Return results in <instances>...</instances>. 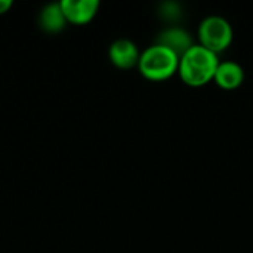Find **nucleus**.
<instances>
[{
  "instance_id": "nucleus-1",
  "label": "nucleus",
  "mask_w": 253,
  "mask_h": 253,
  "mask_svg": "<svg viewBox=\"0 0 253 253\" xmlns=\"http://www.w3.org/2000/svg\"><path fill=\"white\" fill-rule=\"evenodd\" d=\"M218 64V53L200 43H194L179 56L178 74L185 84L191 87H200L213 80Z\"/></svg>"
},
{
  "instance_id": "nucleus-2",
  "label": "nucleus",
  "mask_w": 253,
  "mask_h": 253,
  "mask_svg": "<svg viewBox=\"0 0 253 253\" xmlns=\"http://www.w3.org/2000/svg\"><path fill=\"white\" fill-rule=\"evenodd\" d=\"M178 67L179 55L156 42L141 52L138 62L139 73L145 79L156 82L172 77L175 73H178Z\"/></svg>"
},
{
  "instance_id": "nucleus-3",
  "label": "nucleus",
  "mask_w": 253,
  "mask_h": 253,
  "mask_svg": "<svg viewBox=\"0 0 253 253\" xmlns=\"http://www.w3.org/2000/svg\"><path fill=\"white\" fill-rule=\"evenodd\" d=\"M197 34L200 44L211 49L215 53H219L231 44L234 30L227 18L212 13L200 21Z\"/></svg>"
},
{
  "instance_id": "nucleus-4",
  "label": "nucleus",
  "mask_w": 253,
  "mask_h": 253,
  "mask_svg": "<svg viewBox=\"0 0 253 253\" xmlns=\"http://www.w3.org/2000/svg\"><path fill=\"white\" fill-rule=\"evenodd\" d=\"M139 56H141V52L138 49V44L127 37L116 39L108 47L110 61L117 68H122V70H129V68H133L135 65L138 67Z\"/></svg>"
},
{
  "instance_id": "nucleus-5",
  "label": "nucleus",
  "mask_w": 253,
  "mask_h": 253,
  "mask_svg": "<svg viewBox=\"0 0 253 253\" xmlns=\"http://www.w3.org/2000/svg\"><path fill=\"white\" fill-rule=\"evenodd\" d=\"M59 3L68 24L74 25L89 24L99 9L98 0H61Z\"/></svg>"
},
{
  "instance_id": "nucleus-6",
  "label": "nucleus",
  "mask_w": 253,
  "mask_h": 253,
  "mask_svg": "<svg viewBox=\"0 0 253 253\" xmlns=\"http://www.w3.org/2000/svg\"><path fill=\"white\" fill-rule=\"evenodd\" d=\"M213 80L222 89L227 90L237 89L245 82V68L242 67V64L233 59L219 61Z\"/></svg>"
},
{
  "instance_id": "nucleus-7",
  "label": "nucleus",
  "mask_w": 253,
  "mask_h": 253,
  "mask_svg": "<svg viewBox=\"0 0 253 253\" xmlns=\"http://www.w3.org/2000/svg\"><path fill=\"white\" fill-rule=\"evenodd\" d=\"M156 43H160V44L172 49L179 56L194 44L191 34L185 28L178 27V25H170V27L162 30L156 37Z\"/></svg>"
},
{
  "instance_id": "nucleus-8",
  "label": "nucleus",
  "mask_w": 253,
  "mask_h": 253,
  "mask_svg": "<svg viewBox=\"0 0 253 253\" xmlns=\"http://www.w3.org/2000/svg\"><path fill=\"white\" fill-rule=\"evenodd\" d=\"M37 21H39V27L47 34H58L68 24L59 1H50L44 4L39 12Z\"/></svg>"
},
{
  "instance_id": "nucleus-9",
  "label": "nucleus",
  "mask_w": 253,
  "mask_h": 253,
  "mask_svg": "<svg viewBox=\"0 0 253 253\" xmlns=\"http://www.w3.org/2000/svg\"><path fill=\"white\" fill-rule=\"evenodd\" d=\"M13 6L12 0H0V15H4L6 12H9Z\"/></svg>"
}]
</instances>
